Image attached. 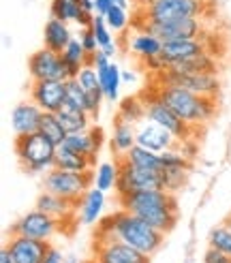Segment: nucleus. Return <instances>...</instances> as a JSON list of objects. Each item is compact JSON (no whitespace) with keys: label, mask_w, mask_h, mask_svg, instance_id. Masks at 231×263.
<instances>
[{"label":"nucleus","mask_w":231,"mask_h":263,"mask_svg":"<svg viewBox=\"0 0 231 263\" xmlns=\"http://www.w3.org/2000/svg\"><path fill=\"white\" fill-rule=\"evenodd\" d=\"M28 71L32 82H45V80H56V82H67L71 80L69 67L64 64V58L58 51H51L47 47L34 51L28 58Z\"/></svg>","instance_id":"1a4fd4ad"},{"label":"nucleus","mask_w":231,"mask_h":263,"mask_svg":"<svg viewBox=\"0 0 231 263\" xmlns=\"http://www.w3.org/2000/svg\"><path fill=\"white\" fill-rule=\"evenodd\" d=\"M71 41H73V34L69 30L67 22L49 17L47 24H45V28H43V43H45V47L51 49V51H58V54H62Z\"/></svg>","instance_id":"5701e85b"},{"label":"nucleus","mask_w":231,"mask_h":263,"mask_svg":"<svg viewBox=\"0 0 231 263\" xmlns=\"http://www.w3.org/2000/svg\"><path fill=\"white\" fill-rule=\"evenodd\" d=\"M223 225H225V227H227V229L231 231V214H229V216H227V218L223 220Z\"/></svg>","instance_id":"603ef678"},{"label":"nucleus","mask_w":231,"mask_h":263,"mask_svg":"<svg viewBox=\"0 0 231 263\" xmlns=\"http://www.w3.org/2000/svg\"><path fill=\"white\" fill-rule=\"evenodd\" d=\"M141 30H146L161 41H182V39H201L203 22L201 17H180L163 24H144Z\"/></svg>","instance_id":"9d476101"},{"label":"nucleus","mask_w":231,"mask_h":263,"mask_svg":"<svg viewBox=\"0 0 231 263\" xmlns=\"http://www.w3.org/2000/svg\"><path fill=\"white\" fill-rule=\"evenodd\" d=\"M120 159L128 161L131 165H137V167H144V169H154V172H163V159L159 152H152L148 148H141V146H133L124 156Z\"/></svg>","instance_id":"c85d7f7f"},{"label":"nucleus","mask_w":231,"mask_h":263,"mask_svg":"<svg viewBox=\"0 0 231 263\" xmlns=\"http://www.w3.org/2000/svg\"><path fill=\"white\" fill-rule=\"evenodd\" d=\"M208 0H148L144 24H163L180 17H201Z\"/></svg>","instance_id":"0eeeda50"},{"label":"nucleus","mask_w":231,"mask_h":263,"mask_svg":"<svg viewBox=\"0 0 231 263\" xmlns=\"http://www.w3.org/2000/svg\"><path fill=\"white\" fill-rule=\"evenodd\" d=\"M144 103H146V118L148 120L161 124L163 128L169 130L171 135H176L180 141H188L192 126L188 122H184L167 103H163V99L159 97V92H157V97H152V99H148Z\"/></svg>","instance_id":"9b49d317"},{"label":"nucleus","mask_w":231,"mask_h":263,"mask_svg":"<svg viewBox=\"0 0 231 263\" xmlns=\"http://www.w3.org/2000/svg\"><path fill=\"white\" fill-rule=\"evenodd\" d=\"M116 163H118V180L113 191L118 193V197H126L137 191H165L163 172L137 167L124 159H116Z\"/></svg>","instance_id":"39448f33"},{"label":"nucleus","mask_w":231,"mask_h":263,"mask_svg":"<svg viewBox=\"0 0 231 263\" xmlns=\"http://www.w3.org/2000/svg\"><path fill=\"white\" fill-rule=\"evenodd\" d=\"M190 169L184 167H169V169H163V178H165V191H169L176 195V191H180L184 186V182L188 178Z\"/></svg>","instance_id":"c9c22d12"},{"label":"nucleus","mask_w":231,"mask_h":263,"mask_svg":"<svg viewBox=\"0 0 231 263\" xmlns=\"http://www.w3.org/2000/svg\"><path fill=\"white\" fill-rule=\"evenodd\" d=\"M116 5L122 7V9H128V7H131V0H116Z\"/></svg>","instance_id":"8fccbe9b"},{"label":"nucleus","mask_w":231,"mask_h":263,"mask_svg":"<svg viewBox=\"0 0 231 263\" xmlns=\"http://www.w3.org/2000/svg\"><path fill=\"white\" fill-rule=\"evenodd\" d=\"M101 51H103V54H105V56H109V58H113V54H116V45L111 43V45H107V47H103Z\"/></svg>","instance_id":"09e8293b"},{"label":"nucleus","mask_w":231,"mask_h":263,"mask_svg":"<svg viewBox=\"0 0 231 263\" xmlns=\"http://www.w3.org/2000/svg\"><path fill=\"white\" fill-rule=\"evenodd\" d=\"M0 263H15V261H13V255H11V251L7 248V244L3 246V253H0Z\"/></svg>","instance_id":"49530a36"},{"label":"nucleus","mask_w":231,"mask_h":263,"mask_svg":"<svg viewBox=\"0 0 231 263\" xmlns=\"http://www.w3.org/2000/svg\"><path fill=\"white\" fill-rule=\"evenodd\" d=\"M135 82V73L133 71H122V84H133Z\"/></svg>","instance_id":"de8ad7c7"},{"label":"nucleus","mask_w":231,"mask_h":263,"mask_svg":"<svg viewBox=\"0 0 231 263\" xmlns=\"http://www.w3.org/2000/svg\"><path fill=\"white\" fill-rule=\"evenodd\" d=\"M159 97L190 126L208 124L216 114V99L214 97H201V95H195V92H190V90L171 88V86H161Z\"/></svg>","instance_id":"7ed1b4c3"},{"label":"nucleus","mask_w":231,"mask_h":263,"mask_svg":"<svg viewBox=\"0 0 231 263\" xmlns=\"http://www.w3.org/2000/svg\"><path fill=\"white\" fill-rule=\"evenodd\" d=\"M169 69L176 73H218V62L212 56V51H203L199 56H192L182 62L169 64Z\"/></svg>","instance_id":"a878e982"},{"label":"nucleus","mask_w":231,"mask_h":263,"mask_svg":"<svg viewBox=\"0 0 231 263\" xmlns=\"http://www.w3.org/2000/svg\"><path fill=\"white\" fill-rule=\"evenodd\" d=\"M34 208L41 210V212H45V214H49V216H54L60 222H67L77 214V203L64 199V197H60V195L49 193V191H43L36 197Z\"/></svg>","instance_id":"6ab92c4d"},{"label":"nucleus","mask_w":231,"mask_h":263,"mask_svg":"<svg viewBox=\"0 0 231 263\" xmlns=\"http://www.w3.org/2000/svg\"><path fill=\"white\" fill-rule=\"evenodd\" d=\"M38 133L45 135L49 141H54L56 146L64 143V139H67V135H69L67 130H64L58 114H51V111H45L43 114V120H41V126H38Z\"/></svg>","instance_id":"c756f323"},{"label":"nucleus","mask_w":231,"mask_h":263,"mask_svg":"<svg viewBox=\"0 0 231 263\" xmlns=\"http://www.w3.org/2000/svg\"><path fill=\"white\" fill-rule=\"evenodd\" d=\"M208 244L216 251L225 253L227 257H231V231L225 227V225H216L210 235H208Z\"/></svg>","instance_id":"f704fd0d"},{"label":"nucleus","mask_w":231,"mask_h":263,"mask_svg":"<svg viewBox=\"0 0 231 263\" xmlns=\"http://www.w3.org/2000/svg\"><path fill=\"white\" fill-rule=\"evenodd\" d=\"M111 7H113L111 0H94V13L97 15H105Z\"/></svg>","instance_id":"37998d69"},{"label":"nucleus","mask_w":231,"mask_h":263,"mask_svg":"<svg viewBox=\"0 0 231 263\" xmlns=\"http://www.w3.org/2000/svg\"><path fill=\"white\" fill-rule=\"evenodd\" d=\"M203 263H231V257H227L225 253L221 251H216V248H208L203 255Z\"/></svg>","instance_id":"79ce46f5"},{"label":"nucleus","mask_w":231,"mask_h":263,"mask_svg":"<svg viewBox=\"0 0 231 263\" xmlns=\"http://www.w3.org/2000/svg\"><path fill=\"white\" fill-rule=\"evenodd\" d=\"M51 17L62 22H80L82 7L77 0H51Z\"/></svg>","instance_id":"473e14b6"},{"label":"nucleus","mask_w":231,"mask_h":263,"mask_svg":"<svg viewBox=\"0 0 231 263\" xmlns=\"http://www.w3.org/2000/svg\"><path fill=\"white\" fill-rule=\"evenodd\" d=\"M64 146L88 156L94 165L97 156L101 152V146H103V130L99 126H90L88 130H82V133H69L67 139H64Z\"/></svg>","instance_id":"a211bd4d"},{"label":"nucleus","mask_w":231,"mask_h":263,"mask_svg":"<svg viewBox=\"0 0 231 263\" xmlns=\"http://www.w3.org/2000/svg\"><path fill=\"white\" fill-rule=\"evenodd\" d=\"M62 222L56 220L54 216H49L41 210H30L28 214H24L17 222L11 225V233H17V235H28V238L34 240H51L54 235L60 231Z\"/></svg>","instance_id":"f8f14e48"},{"label":"nucleus","mask_w":231,"mask_h":263,"mask_svg":"<svg viewBox=\"0 0 231 263\" xmlns=\"http://www.w3.org/2000/svg\"><path fill=\"white\" fill-rule=\"evenodd\" d=\"M84 13H94V0H77Z\"/></svg>","instance_id":"a18cd8bd"},{"label":"nucleus","mask_w":231,"mask_h":263,"mask_svg":"<svg viewBox=\"0 0 231 263\" xmlns=\"http://www.w3.org/2000/svg\"><path fill=\"white\" fill-rule=\"evenodd\" d=\"M80 41H82V45H84V49L88 51L90 56H94L97 51H99V41H97V36H94V32H92V28H82V32H80Z\"/></svg>","instance_id":"a19ab883"},{"label":"nucleus","mask_w":231,"mask_h":263,"mask_svg":"<svg viewBox=\"0 0 231 263\" xmlns=\"http://www.w3.org/2000/svg\"><path fill=\"white\" fill-rule=\"evenodd\" d=\"M103 208H105V193L92 186L77 203V218L82 225H97L103 214Z\"/></svg>","instance_id":"412c9836"},{"label":"nucleus","mask_w":231,"mask_h":263,"mask_svg":"<svg viewBox=\"0 0 231 263\" xmlns=\"http://www.w3.org/2000/svg\"><path fill=\"white\" fill-rule=\"evenodd\" d=\"M88 263H101V261H97V259H90V261H88Z\"/></svg>","instance_id":"864d4df0"},{"label":"nucleus","mask_w":231,"mask_h":263,"mask_svg":"<svg viewBox=\"0 0 231 263\" xmlns=\"http://www.w3.org/2000/svg\"><path fill=\"white\" fill-rule=\"evenodd\" d=\"M103 17H105V22L111 28V32H122L128 26V9H122L118 5H113Z\"/></svg>","instance_id":"4c0bfd02"},{"label":"nucleus","mask_w":231,"mask_h":263,"mask_svg":"<svg viewBox=\"0 0 231 263\" xmlns=\"http://www.w3.org/2000/svg\"><path fill=\"white\" fill-rule=\"evenodd\" d=\"M94 186V172H84V174H73V172H62V169H49L43 178V191H49L54 195H60L64 199L73 203H80L82 197Z\"/></svg>","instance_id":"423d86ee"},{"label":"nucleus","mask_w":231,"mask_h":263,"mask_svg":"<svg viewBox=\"0 0 231 263\" xmlns=\"http://www.w3.org/2000/svg\"><path fill=\"white\" fill-rule=\"evenodd\" d=\"M101 86H103V95H105L107 101H111V103L118 101L120 86H122V69L116 62H111L107 73L101 77Z\"/></svg>","instance_id":"7c9ffc66"},{"label":"nucleus","mask_w":231,"mask_h":263,"mask_svg":"<svg viewBox=\"0 0 231 263\" xmlns=\"http://www.w3.org/2000/svg\"><path fill=\"white\" fill-rule=\"evenodd\" d=\"M161 86H171V88H184L201 97H218L221 92V82L214 73H176L167 69L159 73Z\"/></svg>","instance_id":"6e6552de"},{"label":"nucleus","mask_w":231,"mask_h":263,"mask_svg":"<svg viewBox=\"0 0 231 263\" xmlns=\"http://www.w3.org/2000/svg\"><path fill=\"white\" fill-rule=\"evenodd\" d=\"M56 114H58L60 122H62L67 133H82V130H88L90 126H92V116H90L88 111H84V109L73 107V105H69V103H64Z\"/></svg>","instance_id":"393cba45"},{"label":"nucleus","mask_w":231,"mask_h":263,"mask_svg":"<svg viewBox=\"0 0 231 263\" xmlns=\"http://www.w3.org/2000/svg\"><path fill=\"white\" fill-rule=\"evenodd\" d=\"M43 263H64V257H62V253L58 251V248H54V246H51Z\"/></svg>","instance_id":"c03bdc74"},{"label":"nucleus","mask_w":231,"mask_h":263,"mask_svg":"<svg viewBox=\"0 0 231 263\" xmlns=\"http://www.w3.org/2000/svg\"><path fill=\"white\" fill-rule=\"evenodd\" d=\"M101 263H150V257L120 240H97L94 257Z\"/></svg>","instance_id":"ddd939ff"},{"label":"nucleus","mask_w":231,"mask_h":263,"mask_svg":"<svg viewBox=\"0 0 231 263\" xmlns=\"http://www.w3.org/2000/svg\"><path fill=\"white\" fill-rule=\"evenodd\" d=\"M116 180H118V163H101L94 172V186L103 193L116 189Z\"/></svg>","instance_id":"72a5a7b5"},{"label":"nucleus","mask_w":231,"mask_h":263,"mask_svg":"<svg viewBox=\"0 0 231 263\" xmlns=\"http://www.w3.org/2000/svg\"><path fill=\"white\" fill-rule=\"evenodd\" d=\"M7 248L11 251L15 263H43L51 244L47 240H34V238H28V235L11 233Z\"/></svg>","instance_id":"2eb2a0df"},{"label":"nucleus","mask_w":231,"mask_h":263,"mask_svg":"<svg viewBox=\"0 0 231 263\" xmlns=\"http://www.w3.org/2000/svg\"><path fill=\"white\" fill-rule=\"evenodd\" d=\"M75 80L80 82V86H82L86 92L103 90V86H101V77H99V73H97V69L92 67V64H86V67H84L80 73H77Z\"/></svg>","instance_id":"58836bf2"},{"label":"nucleus","mask_w":231,"mask_h":263,"mask_svg":"<svg viewBox=\"0 0 231 263\" xmlns=\"http://www.w3.org/2000/svg\"><path fill=\"white\" fill-rule=\"evenodd\" d=\"M133 146H137V128L133 122L122 120L116 116L113 120V133H111V152H116V159L124 156Z\"/></svg>","instance_id":"4be33fe9"},{"label":"nucleus","mask_w":231,"mask_h":263,"mask_svg":"<svg viewBox=\"0 0 231 263\" xmlns=\"http://www.w3.org/2000/svg\"><path fill=\"white\" fill-rule=\"evenodd\" d=\"M94 240H120L128 246L137 248L139 253L152 257L163 248L165 233L154 229L139 216L126 212V210H120V212H116L99 222Z\"/></svg>","instance_id":"f257e3e1"},{"label":"nucleus","mask_w":231,"mask_h":263,"mask_svg":"<svg viewBox=\"0 0 231 263\" xmlns=\"http://www.w3.org/2000/svg\"><path fill=\"white\" fill-rule=\"evenodd\" d=\"M180 141L176 135H171L167 128H163L161 124L152 122V120H141L137 124V146L141 148H148L152 152H165V150H171V148H178Z\"/></svg>","instance_id":"4468645a"},{"label":"nucleus","mask_w":231,"mask_h":263,"mask_svg":"<svg viewBox=\"0 0 231 263\" xmlns=\"http://www.w3.org/2000/svg\"><path fill=\"white\" fill-rule=\"evenodd\" d=\"M67 103L73 105L77 109L88 111V92L80 86V82L75 80H67Z\"/></svg>","instance_id":"e433bc0d"},{"label":"nucleus","mask_w":231,"mask_h":263,"mask_svg":"<svg viewBox=\"0 0 231 263\" xmlns=\"http://www.w3.org/2000/svg\"><path fill=\"white\" fill-rule=\"evenodd\" d=\"M131 49L137 58H141V62L152 58V56H159L161 49H163V41L159 36H154L146 30H141L139 34H135L131 39Z\"/></svg>","instance_id":"cd10ccee"},{"label":"nucleus","mask_w":231,"mask_h":263,"mask_svg":"<svg viewBox=\"0 0 231 263\" xmlns=\"http://www.w3.org/2000/svg\"><path fill=\"white\" fill-rule=\"evenodd\" d=\"M118 116L126 122H133V124H139L141 120H146V103L137 99V97H128L120 103V109H118Z\"/></svg>","instance_id":"2f4dec72"},{"label":"nucleus","mask_w":231,"mask_h":263,"mask_svg":"<svg viewBox=\"0 0 231 263\" xmlns=\"http://www.w3.org/2000/svg\"><path fill=\"white\" fill-rule=\"evenodd\" d=\"M43 114L45 111L38 107L34 101L17 103L15 107L11 109V128H13V133H15V137L38 133V126H41Z\"/></svg>","instance_id":"f3484780"},{"label":"nucleus","mask_w":231,"mask_h":263,"mask_svg":"<svg viewBox=\"0 0 231 263\" xmlns=\"http://www.w3.org/2000/svg\"><path fill=\"white\" fill-rule=\"evenodd\" d=\"M54 167L56 169H62V172H73V174H84V172H90L94 165L92 161L88 159V156L80 154L71 150L69 146H64V143H60V146L56 148V159H54Z\"/></svg>","instance_id":"b1692460"},{"label":"nucleus","mask_w":231,"mask_h":263,"mask_svg":"<svg viewBox=\"0 0 231 263\" xmlns=\"http://www.w3.org/2000/svg\"><path fill=\"white\" fill-rule=\"evenodd\" d=\"M62 58H64V64L69 67V73H71V80L73 77H77V73H80L86 64H92L94 56H90L88 51L84 49L82 41L80 39L73 36V41L67 45V49L62 51Z\"/></svg>","instance_id":"bb28decb"},{"label":"nucleus","mask_w":231,"mask_h":263,"mask_svg":"<svg viewBox=\"0 0 231 263\" xmlns=\"http://www.w3.org/2000/svg\"><path fill=\"white\" fill-rule=\"evenodd\" d=\"M64 263H80V259H77L75 255H67L64 257Z\"/></svg>","instance_id":"3c124183"},{"label":"nucleus","mask_w":231,"mask_h":263,"mask_svg":"<svg viewBox=\"0 0 231 263\" xmlns=\"http://www.w3.org/2000/svg\"><path fill=\"white\" fill-rule=\"evenodd\" d=\"M30 101H34L43 111L56 114L67 103V82H56V80L32 82Z\"/></svg>","instance_id":"dca6fc26"},{"label":"nucleus","mask_w":231,"mask_h":263,"mask_svg":"<svg viewBox=\"0 0 231 263\" xmlns=\"http://www.w3.org/2000/svg\"><path fill=\"white\" fill-rule=\"evenodd\" d=\"M203 51H208V47H205L201 39H182V41H163L161 56L169 64H174L188 60L192 56H199Z\"/></svg>","instance_id":"aec40b11"},{"label":"nucleus","mask_w":231,"mask_h":263,"mask_svg":"<svg viewBox=\"0 0 231 263\" xmlns=\"http://www.w3.org/2000/svg\"><path fill=\"white\" fill-rule=\"evenodd\" d=\"M146 3H148V0H146Z\"/></svg>","instance_id":"5fc2aeb1"},{"label":"nucleus","mask_w":231,"mask_h":263,"mask_svg":"<svg viewBox=\"0 0 231 263\" xmlns=\"http://www.w3.org/2000/svg\"><path fill=\"white\" fill-rule=\"evenodd\" d=\"M56 143L49 141L41 133L22 135L15 139V154L24 172L28 174H47L54 169L56 159Z\"/></svg>","instance_id":"20e7f679"},{"label":"nucleus","mask_w":231,"mask_h":263,"mask_svg":"<svg viewBox=\"0 0 231 263\" xmlns=\"http://www.w3.org/2000/svg\"><path fill=\"white\" fill-rule=\"evenodd\" d=\"M90 28H92L97 41H99V49H103V47H107V45L113 43L111 28L107 26V22H105V17H103V15H97V13H94V20H92V26H90Z\"/></svg>","instance_id":"ea45409f"},{"label":"nucleus","mask_w":231,"mask_h":263,"mask_svg":"<svg viewBox=\"0 0 231 263\" xmlns=\"http://www.w3.org/2000/svg\"><path fill=\"white\" fill-rule=\"evenodd\" d=\"M120 205L126 212L139 216L154 229L169 233L180 218V208L176 195L169 191H137L120 197Z\"/></svg>","instance_id":"f03ea898"}]
</instances>
